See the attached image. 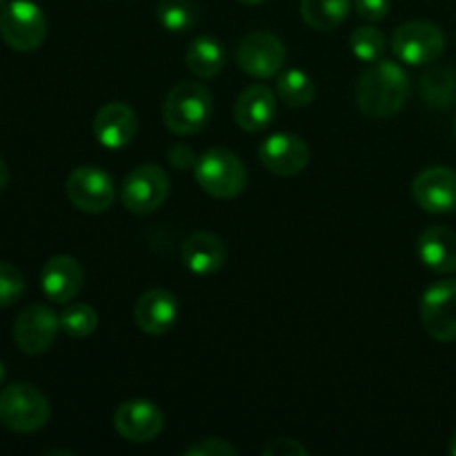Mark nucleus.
Here are the masks:
<instances>
[{
  "instance_id": "nucleus-24",
  "label": "nucleus",
  "mask_w": 456,
  "mask_h": 456,
  "mask_svg": "<svg viewBox=\"0 0 456 456\" xmlns=\"http://www.w3.org/2000/svg\"><path fill=\"white\" fill-rule=\"evenodd\" d=\"M276 94H279V101H283V105L301 110V107H307L314 101L316 87L314 80H312L305 71L288 69L279 76Z\"/></svg>"
},
{
  "instance_id": "nucleus-20",
  "label": "nucleus",
  "mask_w": 456,
  "mask_h": 456,
  "mask_svg": "<svg viewBox=\"0 0 456 456\" xmlns=\"http://www.w3.org/2000/svg\"><path fill=\"white\" fill-rule=\"evenodd\" d=\"M419 258L435 274L456 272V232L450 227H428L421 232L417 243Z\"/></svg>"
},
{
  "instance_id": "nucleus-34",
  "label": "nucleus",
  "mask_w": 456,
  "mask_h": 456,
  "mask_svg": "<svg viewBox=\"0 0 456 456\" xmlns=\"http://www.w3.org/2000/svg\"><path fill=\"white\" fill-rule=\"evenodd\" d=\"M448 452L452 454V456H456V432L452 436H450V444H448Z\"/></svg>"
},
{
  "instance_id": "nucleus-27",
  "label": "nucleus",
  "mask_w": 456,
  "mask_h": 456,
  "mask_svg": "<svg viewBox=\"0 0 456 456\" xmlns=\"http://www.w3.org/2000/svg\"><path fill=\"white\" fill-rule=\"evenodd\" d=\"M350 49L361 62H377L386 53L387 40L383 31L374 29V27H359L350 36Z\"/></svg>"
},
{
  "instance_id": "nucleus-35",
  "label": "nucleus",
  "mask_w": 456,
  "mask_h": 456,
  "mask_svg": "<svg viewBox=\"0 0 456 456\" xmlns=\"http://www.w3.org/2000/svg\"><path fill=\"white\" fill-rule=\"evenodd\" d=\"M239 3H243V4H261V3H265V0H239Z\"/></svg>"
},
{
  "instance_id": "nucleus-23",
  "label": "nucleus",
  "mask_w": 456,
  "mask_h": 456,
  "mask_svg": "<svg viewBox=\"0 0 456 456\" xmlns=\"http://www.w3.org/2000/svg\"><path fill=\"white\" fill-rule=\"evenodd\" d=\"M421 98L426 105L436 110H448L456 105V69L430 67L421 78Z\"/></svg>"
},
{
  "instance_id": "nucleus-18",
  "label": "nucleus",
  "mask_w": 456,
  "mask_h": 456,
  "mask_svg": "<svg viewBox=\"0 0 456 456\" xmlns=\"http://www.w3.org/2000/svg\"><path fill=\"white\" fill-rule=\"evenodd\" d=\"M279 110V98L267 85H249L234 102V120L243 132H263L270 127Z\"/></svg>"
},
{
  "instance_id": "nucleus-22",
  "label": "nucleus",
  "mask_w": 456,
  "mask_h": 456,
  "mask_svg": "<svg viewBox=\"0 0 456 456\" xmlns=\"http://www.w3.org/2000/svg\"><path fill=\"white\" fill-rule=\"evenodd\" d=\"M354 0H301V16L316 31L337 29L352 12Z\"/></svg>"
},
{
  "instance_id": "nucleus-7",
  "label": "nucleus",
  "mask_w": 456,
  "mask_h": 456,
  "mask_svg": "<svg viewBox=\"0 0 456 456\" xmlns=\"http://www.w3.org/2000/svg\"><path fill=\"white\" fill-rule=\"evenodd\" d=\"M169 187L172 183L165 169H160L159 165H141L125 176L120 199L127 212L151 214L163 208L169 196Z\"/></svg>"
},
{
  "instance_id": "nucleus-16",
  "label": "nucleus",
  "mask_w": 456,
  "mask_h": 456,
  "mask_svg": "<svg viewBox=\"0 0 456 456\" xmlns=\"http://www.w3.org/2000/svg\"><path fill=\"white\" fill-rule=\"evenodd\" d=\"M136 134L138 116L125 102H107L94 116V136L107 150H123L136 138Z\"/></svg>"
},
{
  "instance_id": "nucleus-2",
  "label": "nucleus",
  "mask_w": 456,
  "mask_h": 456,
  "mask_svg": "<svg viewBox=\"0 0 456 456\" xmlns=\"http://www.w3.org/2000/svg\"><path fill=\"white\" fill-rule=\"evenodd\" d=\"M214 111L212 94L205 85L181 80L169 89L163 102V120L167 129L178 136L200 132L209 123Z\"/></svg>"
},
{
  "instance_id": "nucleus-29",
  "label": "nucleus",
  "mask_w": 456,
  "mask_h": 456,
  "mask_svg": "<svg viewBox=\"0 0 456 456\" xmlns=\"http://www.w3.org/2000/svg\"><path fill=\"white\" fill-rule=\"evenodd\" d=\"M239 450L232 444H227L225 439H218V436H212V439H199L196 444H191L190 448L185 450V456H236Z\"/></svg>"
},
{
  "instance_id": "nucleus-4",
  "label": "nucleus",
  "mask_w": 456,
  "mask_h": 456,
  "mask_svg": "<svg viewBox=\"0 0 456 456\" xmlns=\"http://www.w3.org/2000/svg\"><path fill=\"white\" fill-rule=\"evenodd\" d=\"M52 417V405L38 387L29 383H12L0 390V423L16 435H34L43 430Z\"/></svg>"
},
{
  "instance_id": "nucleus-13",
  "label": "nucleus",
  "mask_w": 456,
  "mask_h": 456,
  "mask_svg": "<svg viewBox=\"0 0 456 456\" xmlns=\"http://www.w3.org/2000/svg\"><path fill=\"white\" fill-rule=\"evenodd\" d=\"M163 412L147 399L125 401L114 414L116 432L129 444H150L163 432Z\"/></svg>"
},
{
  "instance_id": "nucleus-26",
  "label": "nucleus",
  "mask_w": 456,
  "mask_h": 456,
  "mask_svg": "<svg viewBox=\"0 0 456 456\" xmlns=\"http://www.w3.org/2000/svg\"><path fill=\"white\" fill-rule=\"evenodd\" d=\"M98 312L87 303H74L61 312V330L71 338H87L96 332Z\"/></svg>"
},
{
  "instance_id": "nucleus-38",
  "label": "nucleus",
  "mask_w": 456,
  "mask_h": 456,
  "mask_svg": "<svg viewBox=\"0 0 456 456\" xmlns=\"http://www.w3.org/2000/svg\"><path fill=\"white\" fill-rule=\"evenodd\" d=\"M454 136H456V125H454Z\"/></svg>"
},
{
  "instance_id": "nucleus-12",
  "label": "nucleus",
  "mask_w": 456,
  "mask_h": 456,
  "mask_svg": "<svg viewBox=\"0 0 456 456\" xmlns=\"http://www.w3.org/2000/svg\"><path fill=\"white\" fill-rule=\"evenodd\" d=\"M258 159L276 176H297L310 163V147L297 134L279 132L261 142Z\"/></svg>"
},
{
  "instance_id": "nucleus-28",
  "label": "nucleus",
  "mask_w": 456,
  "mask_h": 456,
  "mask_svg": "<svg viewBox=\"0 0 456 456\" xmlns=\"http://www.w3.org/2000/svg\"><path fill=\"white\" fill-rule=\"evenodd\" d=\"M27 292L25 274L12 263L0 261V307H9L20 301Z\"/></svg>"
},
{
  "instance_id": "nucleus-10",
  "label": "nucleus",
  "mask_w": 456,
  "mask_h": 456,
  "mask_svg": "<svg viewBox=\"0 0 456 456\" xmlns=\"http://www.w3.org/2000/svg\"><path fill=\"white\" fill-rule=\"evenodd\" d=\"M421 323L435 341H456V281L430 285L421 298Z\"/></svg>"
},
{
  "instance_id": "nucleus-37",
  "label": "nucleus",
  "mask_w": 456,
  "mask_h": 456,
  "mask_svg": "<svg viewBox=\"0 0 456 456\" xmlns=\"http://www.w3.org/2000/svg\"><path fill=\"white\" fill-rule=\"evenodd\" d=\"M7 4V0H0V12H3V7Z\"/></svg>"
},
{
  "instance_id": "nucleus-31",
  "label": "nucleus",
  "mask_w": 456,
  "mask_h": 456,
  "mask_svg": "<svg viewBox=\"0 0 456 456\" xmlns=\"http://www.w3.org/2000/svg\"><path fill=\"white\" fill-rule=\"evenodd\" d=\"M263 454L265 456H307L305 445L298 444L297 439H289V436H283V439H274L272 444H267L263 448Z\"/></svg>"
},
{
  "instance_id": "nucleus-9",
  "label": "nucleus",
  "mask_w": 456,
  "mask_h": 456,
  "mask_svg": "<svg viewBox=\"0 0 456 456\" xmlns=\"http://www.w3.org/2000/svg\"><path fill=\"white\" fill-rule=\"evenodd\" d=\"M285 45L270 31H252L236 47V62L245 74L254 78H274L285 65Z\"/></svg>"
},
{
  "instance_id": "nucleus-8",
  "label": "nucleus",
  "mask_w": 456,
  "mask_h": 456,
  "mask_svg": "<svg viewBox=\"0 0 456 456\" xmlns=\"http://www.w3.org/2000/svg\"><path fill=\"white\" fill-rule=\"evenodd\" d=\"M65 191L76 209L87 214H102L114 205L116 185L110 174L94 165L76 167L67 176Z\"/></svg>"
},
{
  "instance_id": "nucleus-30",
  "label": "nucleus",
  "mask_w": 456,
  "mask_h": 456,
  "mask_svg": "<svg viewBox=\"0 0 456 456\" xmlns=\"http://www.w3.org/2000/svg\"><path fill=\"white\" fill-rule=\"evenodd\" d=\"M354 9L363 20L379 22L390 13V0H354Z\"/></svg>"
},
{
  "instance_id": "nucleus-33",
  "label": "nucleus",
  "mask_w": 456,
  "mask_h": 456,
  "mask_svg": "<svg viewBox=\"0 0 456 456\" xmlns=\"http://www.w3.org/2000/svg\"><path fill=\"white\" fill-rule=\"evenodd\" d=\"M9 183V167L7 163H4L3 159H0V191H3V187Z\"/></svg>"
},
{
  "instance_id": "nucleus-3",
  "label": "nucleus",
  "mask_w": 456,
  "mask_h": 456,
  "mask_svg": "<svg viewBox=\"0 0 456 456\" xmlns=\"http://www.w3.org/2000/svg\"><path fill=\"white\" fill-rule=\"evenodd\" d=\"M194 178L205 194L230 200L243 194L248 185V169L234 151L225 147H212L196 160Z\"/></svg>"
},
{
  "instance_id": "nucleus-6",
  "label": "nucleus",
  "mask_w": 456,
  "mask_h": 456,
  "mask_svg": "<svg viewBox=\"0 0 456 456\" xmlns=\"http://www.w3.org/2000/svg\"><path fill=\"white\" fill-rule=\"evenodd\" d=\"M445 49V34L430 20H410L392 34V52L405 65H432Z\"/></svg>"
},
{
  "instance_id": "nucleus-32",
  "label": "nucleus",
  "mask_w": 456,
  "mask_h": 456,
  "mask_svg": "<svg viewBox=\"0 0 456 456\" xmlns=\"http://www.w3.org/2000/svg\"><path fill=\"white\" fill-rule=\"evenodd\" d=\"M169 159V165L176 169H183V172H187V169H194L196 165V156H194V150L187 145H174L172 150H169L167 154Z\"/></svg>"
},
{
  "instance_id": "nucleus-11",
  "label": "nucleus",
  "mask_w": 456,
  "mask_h": 456,
  "mask_svg": "<svg viewBox=\"0 0 456 456\" xmlns=\"http://www.w3.org/2000/svg\"><path fill=\"white\" fill-rule=\"evenodd\" d=\"M61 330V316L47 305H29L16 316L13 341L18 350L29 356L45 354L53 346Z\"/></svg>"
},
{
  "instance_id": "nucleus-14",
  "label": "nucleus",
  "mask_w": 456,
  "mask_h": 456,
  "mask_svg": "<svg viewBox=\"0 0 456 456\" xmlns=\"http://www.w3.org/2000/svg\"><path fill=\"white\" fill-rule=\"evenodd\" d=\"M412 196L430 214H450L456 209V172L452 167H428L414 178Z\"/></svg>"
},
{
  "instance_id": "nucleus-17",
  "label": "nucleus",
  "mask_w": 456,
  "mask_h": 456,
  "mask_svg": "<svg viewBox=\"0 0 456 456\" xmlns=\"http://www.w3.org/2000/svg\"><path fill=\"white\" fill-rule=\"evenodd\" d=\"M85 285V270L69 254H56L40 272V288L52 303H69Z\"/></svg>"
},
{
  "instance_id": "nucleus-19",
  "label": "nucleus",
  "mask_w": 456,
  "mask_h": 456,
  "mask_svg": "<svg viewBox=\"0 0 456 456\" xmlns=\"http://www.w3.org/2000/svg\"><path fill=\"white\" fill-rule=\"evenodd\" d=\"M183 263L191 274L209 276L216 274L227 258V248L216 234L212 232H194L187 236L181 248Z\"/></svg>"
},
{
  "instance_id": "nucleus-15",
  "label": "nucleus",
  "mask_w": 456,
  "mask_h": 456,
  "mask_svg": "<svg viewBox=\"0 0 456 456\" xmlns=\"http://www.w3.org/2000/svg\"><path fill=\"white\" fill-rule=\"evenodd\" d=\"M134 321H136L138 330L150 337L167 334L178 321V301L174 292L165 288L142 292L134 305Z\"/></svg>"
},
{
  "instance_id": "nucleus-5",
  "label": "nucleus",
  "mask_w": 456,
  "mask_h": 456,
  "mask_svg": "<svg viewBox=\"0 0 456 456\" xmlns=\"http://www.w3.org/2000/svg\"><path fill=\"white\" fill-rule=\"evenodd\" d=\"M0 36L13 52H36L47 38V18L31 0H12L0 12Z\"/></svg>"
},
{
  "instance_id": "nucleus-21",
  "label": "nucleus",
  "mask_w": 456,
  "mask_h": 456,
  "mask_svg": "<svg viewBox=\"0 0 456 456\" xmlns=\"http://www.w3.org/2000/svg\"><path fill=\"white\" fill-rule=\"evenodd\" d=\"M185 62L191 74L199 78H214L225 67V49L212 36H199L191 40L185 53Z\"/></svg>"
},
{
  "instance_id": "nucleus-1",
  "label": "nucleus",
  "mask_w": 456,
  "mask_h": 456,
  "mask_svg": "<svg viewBox=\"0 0 456 456\" xmlns=\"http://www.w3.org/2000/svg\"><path fill=\"white\" fill-rule=\"evenodd\" d=\"M410 96V78L399 62L377 61L361 74L356 102L370 118H390L403 110Z\"/></svg>"
},
{
  "instance_id": "nucleus-25",
  "label": "nucleus",
  "mask_w": 456,
  "mask_h": 456,
  "mask_svg": "<svg viewBox=\"0 0 456 456\" xmlns=\"http://www.w3.org/2000/svg\"><path fill=\"white\" fill-rule=\"evenodd\" d=\"M156 18L160 25L172 34H183L191 29L199 20V12L191 0H159L156 4Z\"/></svg>"
},
{
  "instance_id": "nucleus-36",
  "label": "nucleus",
  "mask_w": 456,
  "mask_h": 456,
  "mask_svg": "<svg viewBox=\"0 0 456 456\" xmlns=\"http://www.w3.org/2000/svg\"><path fill=\"white\" fill-rule=\"evenodd\" d=\"M3 381H4V368L3 363H0V386H3Z\"/></svg>"
}]
</instances>
